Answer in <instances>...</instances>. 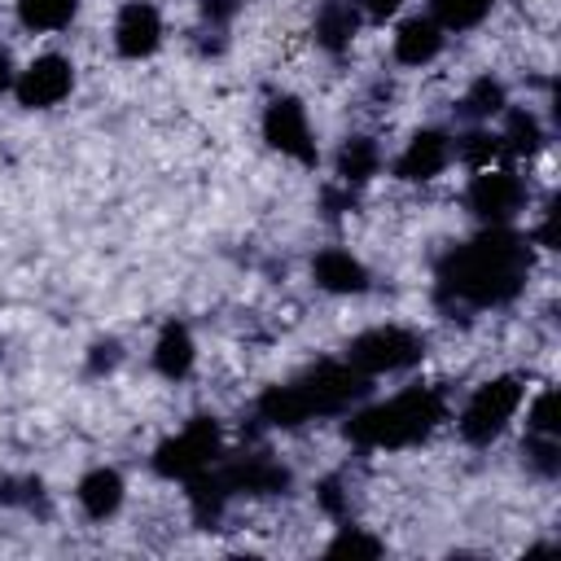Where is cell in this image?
<instances>
[{
	"instance_id": "obj_1",
	"label": "cell",
	"mask_w": 561,
	"mask_h": 561,
	"mask_svg": "<svg viewBox=\"0 0 561 561\" xmlns=\"http://www.w3.org/2000/svg\"><path fill=\"white\" fill-rule=\"evenodd\" d=\"M526 272H530L526 237H517L504 224V228H486L473 241L443 254L438 294L447 302H465V307H500L522 294Z\"/></svg>"
},
{
	"instance_id": "obj_2",
	"label": "cell",
	"mask_w": 561,
	"mask_h": 561,
	"mask_svg": "<svg viewBox=\"0 0 561 561\" xmlns=\"http://www.w3.org/2000/svg\"><path fill=\"white\" fill-rule=\"evenodd\" d=\"M447 421V399L434 386H412L399 390L381 403H368L359 412H351L346 421V438L355 447H373V451H399V447H416L425 443L438 425Z\"/></svg>"
},
{
	"instance_id": "obj_3",
	"label": "cell",
	"mask_w": 561,
	"mask_h": 561,
	"mask_svg": "<svg viewBox=\"0 0 561 561\" xmlns=\"http://www.w3.org/2000/svg\"><path fill=\"white\" fill-rule=\"evenodd\" d=\"M522 403H526L522 377H513V373L491 377V381H482V386L465 399V408H460V416H456V430H460L465 443L486 447V443H495V438L508 430V421L522 412Z\"/></svg>"
},
{
	"instance_id": "obj_4",
	"label": "cell",
	"mask_w": 561,
	"mask_h": 561,
	"mask_svg": "<svg viewBox=\"0 0 561 561\" xmlns=\"http://www.w3.org/2000/svg\"><path fill=\"white\" fill-rule=\"evenodd\" d=\"M425 359V337L403 329V324H377L364 329L359 337H351L346 346V364L359 368L364 377H381V373H403L412 364Z\"/></svg>"
},
{
	"instance_id": "obj_5",
	"label": "cell",
	"mask_w": 561,
	"mask_h": 561,
	"mask_svg": "<svg viewBox=\"0 0 561 561\" xmlns=\"http://www.w3.org/2000/svg\"><path fill=\"white\" fill-rule=\"evenodd\" d=\"M219 451H224L219 421H215V416H193L184 430H175L171 438L158 443V451H153V469H158L162 478H180V482H188V478L206 473V469L219 460Z\"/></svg>"
},
{
	"instance_id": "obj_6",
	"label": "cell",
	"mask_w": 561,
	"mask_h": 561,
	"mask_svg": "<svg viewBox=\"0 0 561 561\" xmlns=\"http://www.w3.org/2000/svg\"><path fill=\"white\" fill-rule=\"evenodd\" d=\"M368 381H373V377H364V373L351 368L346 359H342V364H337V359H324V364H316L311 373H302V377L294 381V390H298L307 416L316 421V416H333V412L351 408L355 399H364V394H368Z\"/></svg>"
},
{
	"instance_id": "obj_7",
	"label": "cell",
	"mask_w": 561,
	"mask_h": 561,
	"mask_svg": "<svg viewBox=\"0 0 561 561\" xmlns=\"http://www.w3.org/2000/svg\"><path fill=\"white\" fill-rule=\"evenodd\" d=\"M465 206L486 224V228H504V224H513L517 215H522V206H526V184H522V175L513 171V167H482V171H473V180H469V188H465Z\"/></svg>"
},
{
	"instance_id": "obj_8",
	"label": "cell",
	"mask_w": 561,
	"mask_h": 561,
	"mask_svg": "<svg viewBox=\"0 0 561 561\" xmlns=\"http://www.w3.org/2000/svg\"><path fill=\"white\" fill-rule=\"evenodd\" d=\"M263 140L267 149H276L280 158H294L302 167H316L320 149H316V131L307 123V110L298 96H272L263 110Z\"/></svg>"
},
{
	"instance_id": "obj_9",
	"label": "cell",
	"mask_w": 561,
	"mask_h": 561,
	"mask_svg": "<svg viewBox=\"0 0 561 561\" xmlns=\"http://www.w3.org/2000/svg\"><path fill=\"white\" fill-rule=\"evenodd\" d=\"M75 92V66L61 53H44L31 66L18 70L13 79V96L22 110H53Z\"/></svg>"
},
{
	"instance_id": "obj_10",
	"label": "cell",
	"mask_w": 561,
	"mask_h": 561,
	"mask_svg": "<svg viewBox=\"0 0 561 561\" xmlns=\"http://www.w3.org/2000/svg\"><path fill=\"white\" fill-rule=\"evenodd\" d=\"M451 162V136L438 131V127H421L408 136V145L399 149L394 158V180L403 184H425L434 175H443Z\"/></svg>"
},
{
	"instance_id": "obj_11",
	"label": "cell",
	"mask_w": 561,
	"mask_h": 561,
	"mask_svg": "<svg viewBox=\"0 0 561 561\" xmlns=\"http://www.w3.org/2000/svg\"><path fill=\"white\" fill-rule=\"evenodd\" d=\"M162 44V13L149 0H127L114 18V48L127 61H145L153 57Z\"/></svg>"
},
{
	"instance_id": "obj_12",
	"label": "cell",
	"mask_w": 561,
	"mask_h": 561,
	"mask_svg": "<svg viewBox=\"0 0 561 561\" xmlns=\"http://www.w3.org/2000/svg\"><path fill=\"white\" fill-rule=\"evenodd\" d=\"M215 473H219L228 495H280L289 486V469H280L267 456H245V460H232Z\"/></svg>"
},
{
	"instance_id": "obj_13",
	"label": "cell",
	"mask_w": 561,
	"mask_h": 561,
	"mask_svg": "<svg viewBox=\"0 0 561 561\" xmlns=\"http://www.w3.org/2000/svg\"><path fill=\"white\" fill-rule=\"evenodd\" d=\"M311 276L324 294H364L368 289V267L351 250H337V245H329L311 259Z\"/></svg>"
},
{
	"instance_id": "obj_14",
	"label": "cell",
	"mask_w": 561,
	"mask_h": 561,
	"mask_svg": "<svg viewBox=\"0 0 561 561\" xmlns=\"http://www.w3.org/2000/svg\"><path fill=\"white\" fill-rule=\"evenodd\" d=\"M359 22H364V13H359L355 0H320L311 31H316V44L324 53H346L355 31H359Z\"/></svg>"
},
{
	"instance_id": "obj_15",
	"label": "cell",
	"mask_w": 561,
	"mask_h": 561,
	"mask_svg": "<svg viewBox=\"0 0 561 561\" xmlns=\"http://www.w3.org/2000/svg\"><path fill=\"white\" fill-rule=\"evenodd\" d=\"M443 26L425 13V18H408V22H399V31H394V61L399 66H430L438 53H443Z\"/></svg>"
},
{
	"instance_id": "obj_16",
	"label": "cell",
	"mask_w": 561,
	"mask_h": 561,
	"mask_svg": "<svg viewBox=\"0 0 561 561\" xmlns=\"http://www.w3.org/2000/svg\"><path fill=\"white\" fill-rule=\"evenodd\" d=\"M75 495H79V508L92 517V522H105V517H114L118 508H123V495H127V486H123V473L118 469H88L83 478H79V486H75Z\"/></svg>"
},
{
	"instance_id": "obj_17",
	"label": "cell",
	"mask_w": 561,
	"mask_h": 561,
	"mask_svg": "<svg viewBox=\"0 0 561 561\" xmlns=\"http://www.w3.org/2000/svg\"><path fill=\"white\" fill-rule=\"evenodd\" d=\"M193 364H197V342H193V333L184 329V324H162V333H158V342H153V368L167 377V381H180V377H188L193 373Z\"/></svg>"
},
{
	"instance_id": "obj_18",
	"label": "cell",
	"mask_w": 561,
	"mask_h": 561,
	"mask_svg": "<svg viewBox=\"0 0 561 561\" xmlns=\"http://www.w3.org/2000/svg\"><path fill=\"white\" fill-rule=\"evenodd\" d=\"M333 171H337V180L346 188L368 184L381 171V145L373 136H346L342 149H337V158H333Z\"/></svg>"
},
{
	"instance_id": "obj_19",
	"label": "cell",
	"mask_w": 561,
	"mask_h": 561,
	"mask_svg": "<svg viewBox=\"0 0 561 561\" xmlns=\"http://www.w3.org/2000/svg\"><path fill=\"white\" fill-rule=\"evenodd\" d=\"M500 145L508 158H535L543 149V127L530 110H504V127H500Z\"/></svg>"
},
{
	"instance_id": "obj_20",
	"label": "cell",
	"mask_w": 561,
	"mask_h": 561,
	"mask_svg": "<svg viewBox=\"0 0 561 561\" xmlns=\"http://www.w3.org/2000/svg\"><path fill=\"white\" fill-rule=\"evenodd\" d=\"M79 13V0H18V22L26 31H66Z\"/></svg>"
},
{
	"instance_id": "obj_21",
	"label": "cell",
	"mask_w": 561,
	"mask_h": 561,
	"mask_svg": "<svg viewBox=\"0 0 561 561\" xmlns=\"http://www.w3.org/2000/svg\"><path fill=\"white\" fill-rule=\"evenodd\" d=\"M504 110H508V92H504V83L491 79V75L473 79L469 92L460 96V114H469V118H495V114H504Z\"/></svg>"
},
{
	"instance_id": "obj_22",
	"label": "cell",
	"mask_w": 561,
	"mask_h": 561,
	"mask_svg": "<svg viewBox=\"0 0 561 561\" xmlns=\"http://www.w3.org/2000/svg\"><path fill=\"white\" fill-rule=\"evenodd\" d=\"M491 9H495V0H430V18H434L443 31H469V26H478Z\"/></svg>"
},
{
	"instance_id": "obj_23",
	"label": "cell",
	"mask_w": 561,
	"mask_h": 561,
	"mask_svg": "<svg viewBox=\"0 0 561 561\" xmlns=\"http://www.w3.org/2000/svg\"><path fill=\"white\" fill-rule=\"evenodd\" d=\"M451 153H460L473 171H482V167H495L500 158H504V145H500V131H469V136H460L456 145H451Z\"/></svg>"
},
{
	"instance_id": "obj_24",
	"label": "cell",
	"mask_w": 561,
	"mask_h": 561,
	"mask_svg": "<svg viewBox=\"0 0 561 561\" xmlns=\"http://www.w3.org/2000/svg\"><path fill=\"white\" fill-rule=\"evenodd\" d=\"M526 434H539V438H561V399L557 390H539V399L526 408Z\"/></svg>"
},
{
	"instance_id": "obj_25",
	"label": "cell",
	"mask_w": 561,
	"mask_h": 561,
	"mask_svg": "<svg viewBox=\"0 0 561 561\" xmlns=\"http://www.w3.org/2000/svg\"><path fill=\"white\" fill-rule=\"evenodd\" d=\"M329 552L333 557H381V539H373L364 526H342L329 539Z\"/></svg>"
},
{
	"instance_id": "obj_26",
	"label": "cell",
	"mask_w": 561,
	"mask_h": 561,
	"mask_svg": "<svg viewBox=\"0 0 561 561\" xmlns=\"http://www.w3.org/2000/svg\"><path fill=\"white\" fill-rule=\"evenodd\" d=\"M241 4H245V0H197L202 18H206L210 26H228V22L241 13Z\"/></svg>"
},
{
	"instance_id": "obj_27",
	"label": "cell",
	"mask_w": 561,
	"mask_h": 561,
	"mask_svg": "<svg viewBox=\"0 0 561 561\" xmlns=\"http://www.w3.org/2000/svg\"><path fill=\"white\" fill-rule=\"evenodd\" d=\"M123 359V346L114 342V337H105V342H92V355H88V368L92 373H110L114 364Z\"/></svg>"
},
{
	"instance_id": "obj_28",
	"label": "cell",
	"mask_w": 561,
	"mask_h": 561,
	"mask_svg": "<svg viewBox=\"0 0 561 561\" xmlns=\"http://www.w3.org/2000/svg\"><path fill=\"white\" fill-rule=\"evenodd\" d=\"M355 4H359V13L368 22H386V18H394L403 9V0H355Z\"/></svg>"
},
{
	"instance_id": "obj_29",
	"label": "cell",
	"mask_w": 561,
	"mask_h": 561,
	"mask_svg": "<svg viewBox=\"0 0 561 561\" xmlns=\"http://www.w3.org/2000/svg\"><path fill=\"white\" fill-rule=\"evenodd\" d=\"M13 79H18V66H13L9 48H0V92H9V88H13Z\"/></svg>"
}]
</instances>
